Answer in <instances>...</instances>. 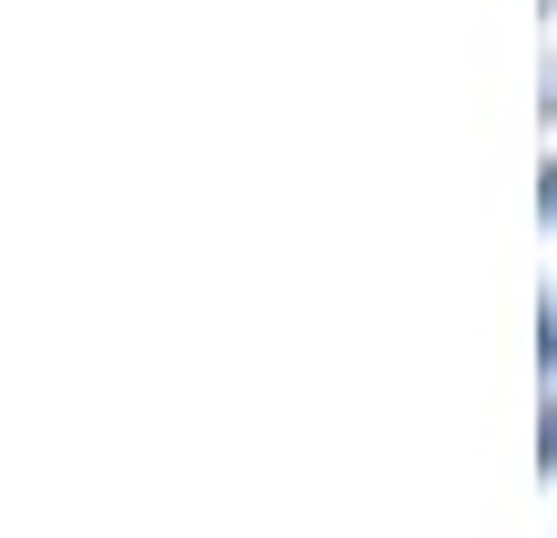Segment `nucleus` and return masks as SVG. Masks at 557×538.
I'll use <instances>...</instances> for the list:
<instances>
[{"label":"nucleus","mask_w":557,"mask_h":538,"mask_svg":"<svg viewBox=\"0 0 557 538\" xmlns=\"http://www.w3.org/2000/svg\"><path fill=\"white\" fill-rule=\"evenodd\" d=\"M537 468L557 479V389H547V419H537Z\"/></svg>","instance_id":"f03ea898"},{"label":"nucleus","mask_w":557,"mask_h":538,"mask_svg":"<svg viewBox=\"0 0 557 538\" xmlns=\"http://www.w3.org/2000/svg\"><path fill=\"white\" fill-rule=\"evenodd\" d=\"M537 220L557 230V160H547V189H537Z\"/></svg>","instance_id":"7ed1b4c3"},{"label":"nucleus","mask_w":557,"mask_h":538,"mask_svg":"<svg viewBox=\"0 0 557 538\" xmlns=\"http://www.w3.org/2000/svg\"><path fill=\"white\" fill-rule=\"evenodd\" d=\"M547 120H557V60H547Z\"/></svg>","instance_id":"20e7f679"},{"label":"nucleus","mask_w":557,"mask_h":538,"mask_svg":"<svg viewBox=\"0 0 557 538\" xmlns=\"http://www.w3.org/2000/svg\"><path fill=\"white\" fill-rule=\"evenodd\" d=\"M537 379L557 389V299H537Z\"/></svg>","instance_id":"f257e3e1"}]
</instances>
